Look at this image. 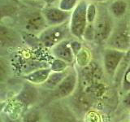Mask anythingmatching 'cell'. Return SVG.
I'll return each instance as SVG.
<instances>
[{
	"label": "cell",
	"mask_w": 130,
	"mask_h": 122,
	"mask_svg": "<svg viewBox=\"0 0 130 122\" xmlns=\"http://www.w3.org/2000/svg\"><path fill=\"white\" fill-rule=\"evenodd\" d=\"M3 122H18V121H16L15 120L12 119V118H11L9 116L5 115L3 117Z\"/></svg>",
	"instance_id": "obj_26"
},
{
	"label": "cell",
	"mask_w": 130,
	"mask_h": 122,
	"mask_svg": "<svg viewBox=\"0 0 130 122\" xmlns=\"http://www.w3.org/2000/svg\"><path fill=\"white\" fill-rule=\"evenodd\" d=\"M42 13L48 26H55L69 22L72 12L64 11L58 7H47L42 10Z\"/></svg>",
	"instance_id": "obj_8"
},
{
	"label": "cell",
	"mask_w": 130,
	"mask_h": 122,
	"mask_svg": "<svg viewBox=\"0 0 130 122\" xmlns=\"http://www.w3.org/2000/svg\"><path fill=\"white\" fill-rule=\"evenodd\" d=\"M52 72L51 69L46 67V68H41L35 69L34 71H31L29 72L26 73L24 76V79L27 82L30 83L34 85H42L47 81L48 77H50L51 73Z\"/></svg>",
	"instance_id": "obj_12"
},
{
	"label": "cell",
	"mask_w": 130,
	"mask_h": 122,
	"mask_svg": "<svg viewBox=\"0 0 130 122\" xmlns=\"http://www.w3.org/2000/svg\"><path fill=\"white\" fill-rule=\"evenodd\" d=\"M68 70L65 72H52L51 73L50 77H48L47 81L42 85V87L47 89V90L54 91L55 89L60 85V83L62 82L63 80L67 77L68 73Z\"/></svg>",
	"instance_id": "obj_15"
},
{
	"label": "cell",
	"mask_w": 130,
	"mask_h": 122,
	"mask_svg": "<svg viewBox=\"0 0 130 122\" xmlns=\"http://www.w3.org/2000/svg\"><path fill=\"white\" fill-rule=\"evenodd\" d=\"M88 3L86 0H80L75 9L72 11L71 18L69 20V29L71 35L78 40H83L84 33L88 24L86 16Z\"/></svg>",
	"instance_id": "obj_3"
},
{
	"label": "cell",
	"mask_w": 130,
	"mask_h": 122,
	"mask_svg": "<svg viewBox=\"0 0 130 122\" xmlns=\"http://www.w3.org/2000/svg\"><path fill=\"white\" fill-rule=\"evenodd\" d=\"M69 35H71L69 22H67L59 25L48 26L38 34V39L43 47L51 49L55 45L68 39Z\"/></svg>",
	"instance_id": "obj_4"
},
{
	"label": "cell",
	"mask_w": 130,
	"mask_h": 122,
	"mask_svg": "<svg viewBox=\"0 0 130 122\" xmlns=\"http://www.w3.org/2000/svg\"><path fill=\"white\" fill-rule=\"evenodd\" d=\"M121 103L125 108L130 109V90L124 94V96L122 98Z\"/></svg>",
	"instance_id": "obj_24"
},
{
	"label": "cell",
	"mask_w": 130,
	"mask_h": 122,
	"mask_svg": "<svg viewBox=\"0 0 130 122\" xmlns=\"http://www.w3.org/2000/svg\"><path fill=\"white\" fill-rule=\"evenodd\" d=\"M41 1H42V0H41Z\"/></svg>",
	"instance_id": "obj_30"
},
{
	"label": "cell",
	"mask_w": 130,
	"mask_h": 122,
	"mask_svg": "<svg viewBox=\"0 0 130 122\" xmlns=\"http://www.w3.org/2000/svg\"><path fill=\"white\" fill-rule=\"evenodd\" d=\"M68 67L69 64L68 63H66L62 59L56 58H54V59L51 61V63L49 65V68L51 69V71L55 72H65L68 69Z\"/></svg>",
	"instance_id": "obj_18"
},
{
	"label": "cell",
	"mask_w": 130,
	"mask_h": 122,
	"mask_svg": "<svg viewBox=\"0 0 130 122\" xmlns=\"http://www.w3.org/2000/svg\"><path fill=\"white\" fill-rule=\"evenodd\" d=\"M38 98V92L36 88L28 82H26L23 85L21 90L15 97L19 103L24 105V107H29L34 104Z\"/></svg>",
	"instance_id": "obj_10"
},
{
	"label": "cell",
	"mask_w": 130,
	"mask_h": 122,
	"mask_svg": "<svg viewBox=\"0 0 130 122\" xmlns=\"http://www.w3.org/2000/svg\"><path fill=\"white\" fill-rule=\"evenodd\" d=\"M71 48L72 50L73 54H74L75 57L79 54V52L82 50V48L84 47L82 42H80V40L78 39H74V40H71Z\"/></svg>",
	"instance_id": "obj_23"
},
{
	"label": "cell",
	"mask_w": 130,
	"mask_h": 122,
	"mask_svg": "<svg viewBox=\"0 0 130 122\" xmlns=\"http://www.w3.org/2000/svg\"><path fill=\"white\" fill-rule=\"evenodd\" d=\"M79 2L80 0H59L57 7L64 11L72 12L75 9Z\"/></svg>",
	"instance_id": "obj_19"
},
{
	"label": "cell",
	"mask_w": 130,
	"mask_h": 122,
	"mask_svg": "<svg viewBox=\"0 0 130 122\" xmlns=\"http://www.w3.org/2000/svg\"><path fill=\"white\" fill-rule=\"evenodd\" d=\"M88 2H93L95 3H107V1H111V0H86Z\"/></svg>",
	"instance_id": "obj_27"
},
{
	"label": "cell",
	"mask_w": 130,
	"mask_h": 122,
	"mask_svg": "<svg viewBox=\"0 0 130 122\" xmlns=\"http://www.w3.org/2000/svg\"><path fill=\"white\" fill-rule=\"evenodd\" d=\"M111 15L116 20L124 18L128 15L129 5L126 0H111L107 5Z\"/></svg>",
	"instance_id": "obj_13"
},
{
	"label": "cell",
	"mask_w": 130,
	"mask_h": 122,
	"mask_svg": "<svg viewBox=\"0 0 130 122\" xmlns=\"http://www.w3.org/2000/svg\"><path fill=\"white\" fill-rule=\"evenodd\" d=\"M83 40L86 41V42H94L95 41V30H94V26L93 24H89L88 23L87 27L85 28L84 36H83Z\"/></svg>",
	"instance_id": "obj_22"
},
{
	"label": "cell",
	"mask_w": 130,
	"mask_h": 122,
	"mask_svg": "<svg viewBox=\"0 0 130 122\" xmlns=\"http://www.w3.org/2000/svg\"><path fill=\"white\" fill-rule=\"evenodd\" d=\"M100 117L95 112H89L86 115L85 122H99Z\"/></svg>",
	"instance_id": "obj_25"
},
{
	"label": "cell",
	"mask_w": 130,
	"mask_h": 122,
	"mask_svg": "<svg viewBox=\"0 0 130 122\" xmlns=\"http://www.w3.org/2000/svg\"><path fill=\"white\" fill-rule=\"evenodd\" d=\"M104 3H97L98 14L93 23L95 42L99 44L107 42L116 24V19L110 13L108 7L104 6Z\"/></svg>",
	"instance_id": "obj_2"
},
{
	"label": "cell",
	"mask_w": 130,
	"mask_h": 122,
	"mask_svg": "<svg viewBox=\"0 0 130 122\" xmlns=\"http://www.w3.org/2000/svg\"><path fill=\"white\" fill-rule=\"evenodd\" d=\"M77 85H78V73L75 70V68H72V70L68 71L67 77L53 91V93L57 99H65L71 96L75 92Z\"/></svg>",
	"instance_id": "obj_7"
},
{
	"label": "cell",
	"mask_w": 130,
	"mask_h": 122,
	"mask_svg": "<svg viewBox=\"0 0 130 122\" xmlns=\"http://www.w3.org/2000/svg\"><path fill=\"white\" fill-rule=\"evenodd\" d=\"M129 16H130V15H129ZM129 52H130V51H129Z\"/></svg>",
	"instance_id": "obj_29"
},
{
	"label": "cell",
	"mask_w": 130,
	"mask_h": 122,
	"mask_svg": "<svg viewBox=\"0 0 130 122\" xmlns=\"http://www.w3.org/2000/svg\"><path fill=\"white\" fill-rule=\"evenodd\" d=\"M21 122H43V114L38 109H28L22 116Z\"/></svg>",
	"instance_id": "obj_16"
},
{
	"label": "cell",
	"mask_w": 130,
	"mask_h": 122,
	"mask_svg": "<svg viewBox=\"0 0 130 122\" xmlns=\"http://www.w3.org/2000/svg\"><path fill=\"white\" fill-rule=\"evenodd\" d=\"M70 43L71 40L66 39L55 45L54 47H52L51 49V52L52 55L54 56V58L62 59L69 65L74 63L76 57L72 52Z\"/></svg>",
	"instance_id": "obj_9"
},
{
	"label": "cell",
	"mask_w": 130,
	"mask_h": 122,
	"mask_svg": "<svg viewBox=\"0 0 130 122\" xmlns=\"http://www.w3.org/2000/svg\"><path fill=\"white\" fill-rule=\"evenodd\" d=\"M47 27L48 25L43 17L42 13H34L30 15L28 19L25 20V23H24V28L27 30L26 32L30 34L38 33L40 34Z\"/></svg>",
	"instance_id": "obj_11"
},
{
	"label": "cell",
	"mask_w": 130,
	"mask_h": 122,
	"mask_svg": "<svg viewBox=\"0 0 130 122\" xmlns=\"http://www.w3.org/2000/svg\"><path fill=\"white\" fill-rule=\"evenodd\" d=\"M98 14V5L97 3L93 2H89L87 6V11H86V16L88 23L93 24L96 20Z\"/></svg>",
	"instance_id": "obj_20"
},
{
	"label": "cell",
	"mask_w": 130,
	"mask_h": 122,
	"mask_svg": "<svg viewBox=\"0 0 130 122\" xmlns=\"http://www.w3.org/2000/svg\"><path fill=\"white\" fill-rule=\"evenodd\" d=\"M106 47L116 49L128 53L130 51V16L116 20L114 28L108 40L105 43Z\"/></svg>",
	"instance_id": "obj_1"
},
{
	"label": "cell",
	"mask_w": 130,
	"mask_h": 122,
	"mask_svg": "<svg viewBox=\"0 0 130 122\" xmlns=\"http://www.w3.org/2000/svg\"><path fill=\"white\" fill-rule=\"evenodd\" d=\"M0 38H1V44L3 47H12L14 44L17 43L20 37L10 28L5 27L2 24L1 30H0Z\"/></svg>",
	"instance_id": "obj_14"
},
{
	"label": "cell",
	"mask_w": 130,
	"mask_h": 122,
	"mask_svg": "<svg viewBox=\"0 0 130 122\" xmlns=\"http://www.w3.org/2000/svg\"><path fill=\"white\" fill-rule=\"evenodd\" d=\"M43 122H81L72 109L61 103H53L43 114Z\"/></svg>",
	"instance_id": "obj_5"
},
{
	"label": "cell",
	"mask_w": 130,
	"mask_h": 122,
	"mask_svg": "<svg viewBox=\"0 0 130 122\" xmlns=\"http://www.w3.org/2000/svg\"><path fill=\"white\" fill-rule=\"evenodd\" d=\"M127 53L116 49L105 47L103 52V70L109 76L114 77L122 62L124 60Z\"/></svg>",
	"instance_id": "obj_6"
},
{
	"label": "cell",
	"mask_w": 130,
	"mask_h": 122,
	"mask_svg": "<svg viewBox=\"0 0 130 122\" xmlns=\"http://www.w3.org/2000/svg\"><path fill=\"white\" fill-rule=\"evenodd\" d=\"M128 117H129V122H130V112H129V116Z\"/></svg>",
	"instance_id": "obj_28"
},
{
	"label": "cell",
	"mask_w": 130,
	"mask_h": 122,
	"mask_svg": "<svg viewBox=\"0 0 130 122\" xmlns=\"http://www.w3.org/2000/svg\"><path fill=\"white\" fill-rule=\"evenodd\" d=\"M91 61H92V58H91L90 51H89V49L84 47L82 48V50L79 52V54L76 56V64L80 68H84L85 66H87Z\"/></svg>",
	"instance_id": "obj_17"
},
{
	"label": "cell",
	"mask_w": 130,
	"mask_h": 122,
	"mask_svg": "<svg viewBox=\"0 0 130 122\" xmlns=\"http://www.w3.org/2000/svg\"><path fill=\"white\" fill-rule=\"evenodd\" d=\"M121 87L124 93L130 90V59L128 61L127 67H126V68L124 71L123 78H122V82H121Z\"/></svg>",
	"instance_id": "obj_21"
}]
</instances>
